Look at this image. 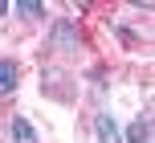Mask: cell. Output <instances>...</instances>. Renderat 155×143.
<instances>
[{
    "label": "cell",
    "mask_w": 155,
    "mask_h": 143,
    "mask_svg": "<svg viewBox=\"0 0 155 143\" xmlns=\"http://www.w3.org/2000/svg\"><path fill=\"white\" fill-rule=\"evenodd\" d=\"M49 49L53 53H78L82 49V29L70 21V16H57L53 29H49Z\"/></svg>",
    "instance_id": "cell-1"
},
{
    "label": "cell",
    "mask_w": 155,
    "mask_h": 143,
    "mask_svg": "<svg viewBox=\"0 0 155 143\" xmlns=\"http://www.w3.org/2000/svg\"><path fill=\"white\" fill-rule=\"evenodd\" d=\"M70 82V74L57 70V65H49V70H41V90H45L49 98H57V102H74V90L65 86Z\"/></svg>",
    "instance_id": "cell-2"
},
{
    "label": "cell",
    "mask_w": 155,
    "mask_h": 143,
    "mask_svg": "<svg viewBox=\"0 0 155 143\" xmlns=\"http://www.w3.org/2000/svg\"><path fill=\"white\" fill-rule=\"evenodd\" d=\"M94 135H98V143H123V131H118L114 115H94Z\"/></svg>",
    "instance_id": "cell-3"
},
{
    "label": "cell",
    "mask_w": 155,
    "mask_h": 143,
    "mask_svg": "<svg viewBox=\"0 0 155 143\" xmlns=\"http://www.w3.org/2000/svg\"><path fill=\"white\" fill-rule=\"evenodd\" d=\"M16 78H21V65H16L12 57H0V94H12Z\"/></svg>",
    "instance_id": "cell-4"
},
{
    "label": "cell",
    "mask_w": 155,
    "mask_h": 143,
    "mask_svg": "<svg viewBox=\"0 0 155 143\" xmlns=\"http://www.w3.org/2000/svg\"><path fill=\"white\" fill-rule=\"evenodd\" d=\"M127 143H151V119L139 115V119L127 127Z\"/></svg>",
    "instance_id": "cell-5"
},
{
    "label": "cell",
    "mask_w": 155,
    "mask_h": 143,
    "mask_svg": "<svg viewBox=\"0 0 155 143\" xmlns=\"http://www.w3.org/2000/svg\"><path fill=\"white\" fill-rule=\"evenodd\" d=\"M12 143H37V127H33L25 115L12 119Z\"/></svg>",
    "instance_id": "cell-6"
},
{
    "label": "cell",
    "mask_w": 155,
    "mask_h": 143,
    "mask_svg": "<svg viewBox=\"0 0 155 143\" xmlns=\"http://www.w3.org/2000/svg\"><path fill=\"white\" fill-rule=\"evenodd\" d=\"M12 8H16L21 16H29V21H37V16L45 12V4H41V0H21V4H12Z\"/></svg>",
    "instance_id": "cell-7"
},
{
    "label": "cell",
    "mask_w": 155,
    "mask_h": 143,
    "mask_svg": "<svg viewBox=\"0 0 155 143\" xmlns=\"http://www.w3.org/2000/svg\"><path fill=\"white\" fill-rule=\"evenodd\" d=\"M8 8H12V4H8V0H0V16H4V12H8Z\"/></svg>",
    "instance_id": "cell-8"
}]
</instances>
